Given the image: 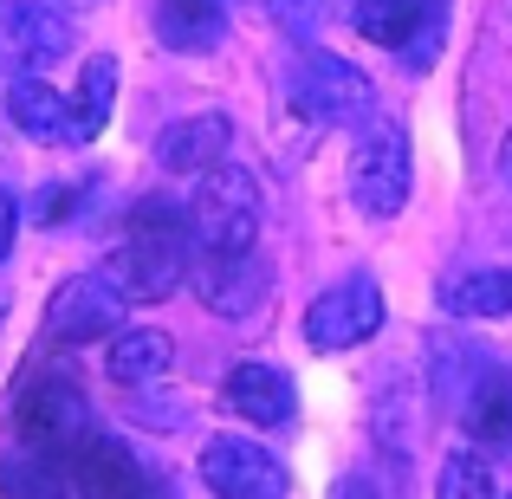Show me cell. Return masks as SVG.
<instances>
[{"instance_id": "22", "label": "cell", "mask_w": 512, "mask_h": 499, "mask_svg": "<svg viewBox=\"0 0 512 499\" xmlns=\"http://www.w3.org/2000/svg\"><path fill=\"white\" fill-rule=\"evenodd\" d=\"M435 499H500V487H493V467L480 461V454H448V461H441Z\"/></svg>"}, {"instance_id": "14", "label": "cell", "mask_w": 512, "mask_h": 499, "mask_svg": "<svg viewBox=\"0 0 512 499\" xmlns=\"http://www.w3.org/2000/svg\"><path fill=\"white\" fill-rule=\"evenodd\" d=\"M7 46L20 52V65H52L72 52V20L59 7H39V0H13L7 7Z\"/></svg>"}, {"instance_id": "12", "label": "cell", "mask_w": 512, "mask_h": 499, "mask_svg": "<svg viewBox=\"0 0 512 499\" xmlns=\"http://www.w3.org/2000/svg\"><path fill=\"white\" fill-rule=\"evenodd\" d=\"M227 409L247 415L253 428H286L299 415V396H292V376L273 370V363H234L227 370Z\"/></svg>"}, {"instance_id": "27", "label": "cell", "mask_w": 512, "mask_h": 499, "mask_svg": "<svg viewBox=\"0 0 512 499\" xmlns=\"http://www.w3.org/2000/svg\"><path fill=\"white\" fill-rule=\"evenodd\" d=\"M59 7H65V13H85V7H98V0H59Z\"/></svg>"}, {"instance_id": "17", "label": "cell", "mask_w": 512, "mask_h": 499, "mask_svg": "<svg viewBox=\"0 0 512 499\" xmlns=\"http://www.w3.org/2000/svg\"><path fill=\"white\" fill-rule=\"evenodd\" d=\"M65 487H72V474L59 454L26 448V441L20 454H0V499H65Z\"/></svg>"}, {"instance_id": "20", "label": "cell", "mask_w": 512, "mask_h": 499, "mask_svg": "<svg viewBox=\"0 0 512 499\" xmlns=\"http://www.w3.org/2000/svg\"><path fill=\"white\" fill-rule=\"evenodd\" d=\"M111 104H117V59L98 52V59L78 72V98H72V137L91 143L104 124H111Z\"/></svg>"}, {"instance_id": "15", "label": "cell", "mask_w": 512, "mask_h": 499, "mask_svg": "<svg viewBox=\"0 0 512 499\" xmlns=\"http://www.w3.org/2000/svg\"><path fill=\"white\" fill-rule=\"evenodd\" d=\"M7 117H13V130H20V137H33V143H78L72 137V104H65L46 78H13Z\"/></svg>"}, {"instance_id": "5", "label": "cell", "mask_w": 512, "mask_h": 499, "mask_svg": "<svg viewBox=\"0 0 512 499\" xmlns=\"http://www.w3.org/2000/svg\"><path fill=\"white\" fill-rule=\"evenodd\" d=\"M201 480H208L214 499H286L292 493L286 461L247 435H214L201 448Z\"/></svg>"}, {"instance_id": "4", "label": "cell", "mask_w": 512, "mask_h": 499, "mask_svg": "<svg viewBox=\"0 0 512 499\" xmlns=\"http://www.w3.org/2000/svg\"><path fill=\"white\" fill-rule=\"evenodd\" d=\"M350 201H357L370 221H389V214L409 201V137H402L389 117H370V124H363V143L350 150Z\"/></svg>"}, {"instance_id": "21", "label": "cell", "mask_w": 512, "mask_h": 499, "mask_svg": "<svg viewBox=\"0 0 512 499\" xmlns=\"http://www.w3.org/2000/svg\"><path fill=\"white\" fill-rule=\"evenodd\" d=\"M467 428H474L487 448H512V376H487L467 402Z\"/></svg>"}, {"instance_id": "2", "label": "cell", "mask_w": 512, "mask_h": 499, "mask_svg": "<svg viewBox=\"0 0 512 499\" xmlns=\"http://www.w3.org/2000/svg\"><path fill=\"white\" fill-rule=\"evenodd\" d=\"M7 422H13V435L26 441V448H46V454H72L78 441L91 435V402H85V389L72 383L65 370H33L20 389H13V409H7Z\"/></svg>"}, {"instance_id": "23", "label": "cell", "mask_w": 512, "mask_h": 499, "mask_svg": "<svg viewBox=\"0 0 512 499\" xmlns=\"http://www.w3.org/2000/svg\"><path fill=\"white\" fill-rule=\"evenodd\" d=\"M273 7V20L286 26L292 39H312L318 26H325V0H266Z\"/></svg>"}, {"instance_id": "13", "label": "cell", "mask_w": 512, "mask_h": 499, "mask_svg": "<svg viewBox=\"0 0 512 499\" xmlns=\"http://www.w3.org/2000/svg\"><path fill=\"white\" fill-rule=\"evenodd\" d=\"M227 143H234V124H227L221 111H201V117H182V124L163 130L156 163L175 169V175H195V169H214V163H221Z\"/></svg>"}, {"instance_id": "19", "label": "cell", "mask_w": 512, "mask_h": 499, "mask_svg": "<svg viewBox=\"0 0 512 499\" xmlns=\"http://www.w3.org/2000/svg\"><path fill=\"white\" fill-rule=\"evenodd\" d=\"M441 305L454 318H506L512 312V273L506 266H474V273L441 286Z\"/></svg>"}, {"instance_id": "3", "label": "cell", "mask_w": 512, "mask_h": 499, "mask_svg": "<svg viewBox=\"0 0 512 499\" xmlns=\"http://www.w3.org/2000/svg\"><path fill=\"white\" fill-rule=\"evenodd\" d=\"M188 234L201 253H247L260 240V182L234 163L201 169L195 201H188Z\"/></svg>"}, {"instance_id": "28", "label": "cell", "mask_w": 512, "mask_h": 499, "mask_svg": "<svg viewBox=\"0 0 512 499\" xmlns=\"http://www.w3.org/2000/svg\"><path fill=\"white\" fill-rule=\"evenodd\" d=\"M500 169H506V182H512V137H506V150H500Z\"/></svg>"}, {"instance_id": "18", "label": "cell", "mask_w": 512, "mask_h": 499, "mask_svg": "<svg viewBox=\"0 0 512 499\" xmlns=\"http://www.w3.org/2000/svg\"><path fill=\"white\" fill-rule=\"evenodd\" d=\"M169 357H175V344L163 331H117L104 370H111V383L143 389V383H156V376H169Z\"/></svg>"}, {"instance_id": "8", "label": "cell", "mask_w": 512, "mask_h": 499, "mask_svg": "<svg viewBox=\"0 0 512 499\" xmlns=\"http://www.w3.org/2000/svg\"><path fill=\"white\" fill-rule=\"evenodd\" d=\"M124 305L130 299L104 279V266H98V273L65 279V286L46 299V331L65 337V344H91V337H111L117 325H124Z\"/></svg>"}, {"instance_id": "16", "label": "cell", "mask_w": 512, "mask_h": 499, "mask_svg": "<svg viewBox=\"0 0 512 499\" xmlns=\"http://www.w3.org/2000/svg\"><path fill=\"white\" fill-rule=\"evenodd\" d=\"M227 33L221 0H156V39L169 52H214Z\"/></svg>"}, {"instance_id": "10", "label": "cell", "mask_w": 512, "mask_h": 499, "mask_svg": "<svg viewBox=\"0 0 512 499\" xmlns=\"http://www.w3.org/2000/svg\"><path fill=\"white\" fill-rule=\"evenodd\" d=\"M188 273H195L201 305H208V312H221V318L260 312L266 292H273V273H266V260H253V247L247 253H201Z\"/></svg>"}, {"instance_id": "1", "label": "cell", "mask_w": 512, "mask_h": 499, "mask_svg": "<svg viewBox=\"0 0 512 499\" xmlns=\"http://www.w3.org/2000/svg\"><path fill=\"white\" fill-rule=\"evenodd\" d=\"M182 273H188V221L163 195L137 201L130 240L104 260V279H111L130 305H156V299H169V292L182 286Z\"/></svg>"}, {"instance_id": "9", "label": "cell", "mask_w": 512, "mask_h": 499, "mask_svg": "<svg viewBox=\"0 0 512 499\" xmlns=\"http://www.w3.org/2000/svg\"><path fill=\"white\" fill-rule=\"evenodd\" d=\"M65 474H72V493H85V499H150L143 461L117 435H104V428H91V435L65 454Z\"/></svg>"}, {"instance_id": "25", "label": "cell", "mask_w": 512, "mask_h": 499, "mask_svg": "<svg viewBox=\"0 0 512 499\" xmlns=\"http://www.w3.org/2000/svg\"><path fill=\"white\" fill-rule=\"evenodd\" d=\"M72 188H52V195H46V221H65V214H72Z\"/></svg>"}, {"instance_id": "6", "label": "cell", "mask_w": 512, "mask_h": 499, "mask_svg": "<svg viewBox=\"0 0 512 499\" xmlns=\"http://www.w3.org/2000/svg\"><path fill=\"white\" fill-rule=\"evenodd\" d=\"M292 104H299L305 117H318V124H357V117H370L376 91L357 65L338 59V52H305V59L292 65Z\"/></svg>"}, {"instance_id": "24", "label": "cell", "mask_w": 512, "mask_h": 499, "mask_svg": "<svg viewBox=\"0 0 512 499\" xmlns=\"http://www.w3.org/2000/svg\"><path fill=\"white\" fill-rule=\"evenodd\" d=\"M13 227H20V208H13V195L0 188V260L13 253Z\"/></svg>"}, {"instance_id": "7", "label": "cell", "mask_w": 512, "mask_h": 499, "mask_svg": "<svg viewBox=\"0 0 512 499\" xmlns=\"http://www.w3.org/2000/svg\"><path fill=\"white\" fill-rule=\"evenodd\" d=\"M383 331V292H376L370 273H350L331 292H318L312 312H305V337L312 350H350V344H370Z\"/></svg>"}, {"instance_id": "11", "label": "cell", "mask_w": 512, "mask_h": 499, "mask_svg": "<svg viewBox=\"0 0 512 499\" xmlns=\"http://www.w3.org/2000/svg\"><path fill=\"white\" fill-rule=\"evenodd\" d=\"M357 33L376 39L389 52H409V59H428L441 33V0H357Z\"/></svg>"}, {"instance_id": "26", "label": "cell", "mask_w": 512, "mask_h": 499, "mask_svg": "<svg viewBox=\"0 0 512 499\" xmlns=\"http://www.w3.org/2000/svg\"><path fill=\"white\" fill-rule=\"evenodd\" d=\"M331 499H376V493H370V480H338Z\"/></svg>"}]
</instances>
